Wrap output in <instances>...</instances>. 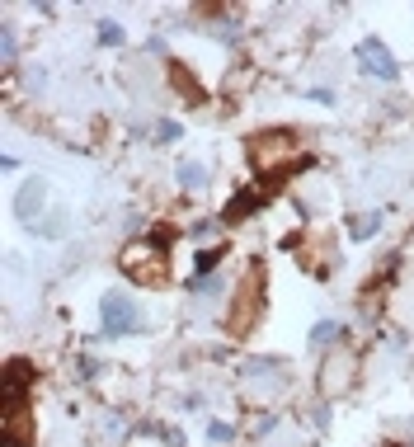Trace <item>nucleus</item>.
<instances>
[{"mask_svg":"<svg viewBox=\"0 0 414 447\" xmlns=\"http://www.w3.org/2000/svg\"><path fill=\"white\" fill-rule=\"evenodd\" d=\"M99 316H103V335L108 339H123V335H141V311L132 306V297H118V292H108L99 301Z\"/></svg>","mask_w":414,"mask_h":447,"instance_id":"20e7f679","label":"nucleus"},{"mask_svg":"<svg viewBox=\"0 0 414 447\" xmlns=\"http://www.w3.org/2000/svg\"><path fill=\"white\" fill-rule=\"evenodd\" d=\"M259 316H264V264H250V273L235 288L231 311H226V330L240 339V335H250L259 325Z\"/></svg>","mask_w":414,"mask_h":447,"instance_id":"7ed1b4c3","label":"nucleus"},{"mask_svg":"<svg viewBox=\"0 0 414 447\" xmlns=\"http://www.w3.org/2000/svg\"><path fill=\"white\" fill-rule=\"evenodd\" d=\"M179 184H184V188H203V184H207V165L184 160V165H179Z\"/></svg>","mask_w":414,"mask_h":447,"instance_id":"1a4fd4ad","label":"nucleus"},{"mask_svg":"<svg viewBox=\"0 0 414 447\" xmlns=\"http://www.w3.org/2000/svg\"><path fill=\"white\" fill-rule=\"evenodd\" d=\"M377 226H382V212H367V217H358V226H353V240L377 236Z\"/></svg>","mask_w":414,"mask_h":447,"instance_id":"9d476101","label":"nucleus"},{"mask_svg":"<svg viewBox=\"0 0 414 447\" xmlns=\"http://www.w3.org/2000/svg\"><path fill=\"white\" fill-rule=\"evenodd\" d=\"M155 137H160V141H175V137H179V123H160Z\"/></svg>","mask_w":414,"mask_h":447,"instance_id":"2eb2a0df","label":"nucleus"},{"mask_svg":"<svg viewBox=\"0 0 414 447\" xmlns=\"http://www.w3.org/2000/svg\"><path fill=\"white\" fill-rule=\"evenodd\" d=\"M207 438H212V443H231V424H212Z\"/></svg>","mask_w":414,"mask_h":447,"instance_id":"4468645a","label":"nucleus"},{"mask_svg":"<svg viewBox=\"0 0 414 447\" xmlns=\"http://www.w3.org/2000/svg\"><path fill=\"white\" fill-rule=\"evenodd\" d=\"M339 339V325L335 320H320L315 330H310V344H335Z\"/></svg>","mask_w":414,"mask_h":447,"instance_id":"9b49d317","label":"nucleus"},{"mask_svg":"<svg viewBox=\"0 0 414 447\" xmlns=\"http://www.w3.org/2000/svg\"><path fill=\"white\" fill-rule=\"evenodd\" d=\"M353 57H358L362 71H367V76H377V80H395V76H400V66H395V57L382 48V38H362Z\"/></svg>","mask_w":414,"mask_h":447,"instance_id":"39448f33","label":"nucleus"},{"mask_svg":"<svg viewBox=\"0 0 414 447\" xmlns=\"http://www.w3.org/2000/svg\"><path fill=\"white\" fill-rule=\"evenodd\" d=\"M268 198H273V184H259V188H250V193H240L235 203H226V212H221V221H226V226H235L240 217H250V212H255L259 203H268Z\"/></svg>","mask_w":414,"mask_h":447,"instance_id":"423d86ee","label":"nucleus"},{"mask_svg":"<svg viewBox=\"0 0 414 447\" xmlns=\"http://www.w3.org/2000/svg\"><path fill=\"white\" fill-rule=\"evenodd\" d=\"M123 273H128L132 283H141V288H160L165 278H170V250H165V240H137L123 250Z\"/></svg>","mask_w":414,"mask_h":447,"instance_id":"f03ea898","label":"nucleus"},{"mask_svg":"<svg viewBox=\"0 0 414 447\" xmlns=\"http://www.w3.org/2000/svg\"><path fill=\"white\" fill-rule=\"evenodd\" d=\"M325 372H330V377H325V395H339V386H348V381H353V358H348V353H339V358H330V363H325Z\"/></svg>","mask_w":414,"mask_h":447,"instance_id":"0eeeda50","label":"nucleus"},{"mask_svg":"<svg viewBox=\"0 0 414 447\" xmlns=\"http://www.w3.org/2000/svg\"><path fill=\"white\" fill-rule=\"evenodd\" d=\"M217 264H221V250H203V255H198V273H212Z\"/></svg>","mask_w":414,"mask_h":447,"instance_id":"ddd939ff","label":"nucleus"},{"mask_svg":"<svg viewBox=\"0 0 414 447\" xmlns=\"http://www.w3.org/2000/svg\"><path fill=\"white\" fill-rule=\"evenodd\" d=\"M99 43H103V48H118V43H123V28L103 19V24H99Z\"/></svg>","mask_w":414,"mask_h":447,"instance_id":"f8f14e48","label":"nucleus"},{"mask_svg":"<svg viewBox=\"0 0 414 447\" xmlns=\"http://www.w3.org/2000/svg\"><path fill=\"white\" fill-rule=\"evenodd\" d=\"M33 368L24 358L5 363V447H33V410H28Z\"/></svg>","mask_w":414,"mask_h":447,"instance_id":"f257e3e1","label":"nucleus"},{"mask_svg":"<svg viewBox=\"0 0 414 447\" xmlns=\"http://www.w3.org/2000/svg\"><path fill=\"white\" fill-rule=\"evenodd\" d=\"M38 203H43V179H28V184L19 188V198H14V217L28 221V217L38 212Z\"/></svg>","mask_w":414,"mask_h":447,"instance_id":"6e6552de","label":"nucleus"}]
</instances>
